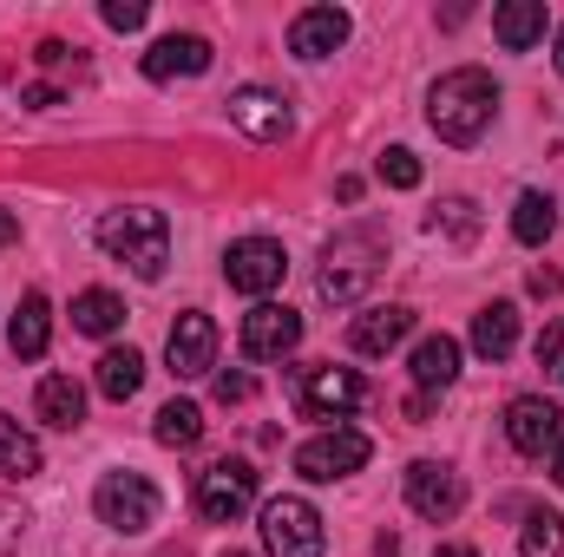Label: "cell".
I'll use <instances>...</instances> for the list:
<instances>
[{
    "label": "cell",
    "instance_id": "cell-1",
    "mask_svg": "<svg viewBox=\"0 0 564 557\" xmlns=\"http://www.w3.org/2000/svg\"><path fill=\"white\" fill-rule=\"evenodd\" d=\"M492 112H499V86H492L486 66H453L426 92V125L446 144H479L486 125H492Z\"/></svg>",
    "mask_w": 564,
    "mask_h": 557
},
{
    "label": "cell",
    "instance_id": "cell-2",
    "mask_svg": "<svg viewBox=\"0 0 564 557\" xmlns=\"http://www.w3.org/2000/svg\"><path fill=\"white\" fill-rule=\"evenodd\" d=\"M99 250L119 256L139 282H158L171 263V223L164 210H106L99 217Z\"/></svg>",
    "mask_w": 564,
    "mask_h": 557
},
{
    "label": "cell",
    "instance_id": "cell-3",
    "mask_svg": "<svg viewBox=\"0 0 564 557\" xmlns=\"http://www.w3.org/2000/svg\"><path fill=\"white\" fill-rule=\"evenodd\" d=\"M381 256H388V237H381V230H341V237L322 250V270H315L322 302H335V308L361 302V295L375 288V276H381Z\"/></svg>",
    "mask_w": 564,
    "mask_h": 557
},
{
    "label": "cell",
    "instance_id": "cell-4",
    "mask_svg": "<svg viewBox=\"0 0 564 557\" xmlns=\"http://www.w3.org/2000/svg\"><path fill=\"white\" fill-rule=\"evenodd\" d=\"M289 387H295V407H302L308 419H341V414H355V407L368 401V381H361L355 368H335V361L295 368Z\"/></svg>",
    "mask_w": 564,
    "mask_h": 557
},
{
    "label": "cell",
    "instance_id": "cell-5",
    "mask_svg": "<svg viewBox=\"0 0 564 557\" xmlns=\"http://www.w3.org/2000/svg\"><path fill=\"white\" fill-rule=\"evenodd\" d=\"M158 485L144 479V472H106L99 479V492H93V512H99V525H112L119 538H139L158 525Z\"/></svg>",
    "mask_w": 564,
    "mask_h": 557
},
{
    "label": "cell",
    "instance_id": "cell-6",
    "mask_svg": "<svg viewBox=\"0 0 564 557\" xmlns=\"http://www.w3.org/2000/svg\"><path fill=\"white\" fill-rule=\"evenodd\" d=\"M368 433H355V426H328V433H315V439H302L295 446V472L308 479V485H335V479H348V472H361L368 466Z\"/></svg>",
    "mask_w": 564,
    "mask_h": 557
},
{
    "label": "cell",
    "instance_id": "cell-7",
    "mask_svg": "<svg viewBox=\"0 0 564 557\" xmlns=\"http://www.w3.org/2000/svg\"><path fill=\"white\" fill-rule=\"evenodd\" d=\"M263 545H270V557H322V545H328L322 512L308 499H295V492L270 499L263 505Z\"/></svg>",
    "mask_w": 564,
    "mask_h": 557
},
{
    "label": "cell",
    "instance_id": "cell-8",
    "mask_svg": "<svg viewBox=\"0 0 564 557\" xmlns=\"http://www.w3.org/2000/svg\"><path fill=\"white\" fill-rule=\"evenodd\" d=\"M250 505H257V466L250 459H217L197 472V512L210 525H237Z\"/></svg>",
    "mask_w": 564,
    "mask_h": 557
},
{
    "label": "cell",
    "instance_id": "cell-9",
    "mask_svg": "<svg viewBox=\"0 0 564 557\" xmlns=\"http://www.w3.org/2000/svg\"><path fill=\"white\" fill-rule=\"evenodd\" d=\"M224 276H230V288L237 295H270V288H282V276H289V256H282V243H270V237H243V243H230V256H224Z\"/></svg>",
    "mask_w": 564,
    "mask_h": 557
},
{
    "label": "cell",
    "instance_id": "cell-10",
    "mask_svg": "<svg viewBox=\"0 0 564 557\" xmlns=\"http://www.w3.org/2000/svg\"><path fill=\"white\" fill-rule=\"evenodd\" d=\"M230 125L243 132V139H263V144H276L295 132V112H289V99L282 92H270V86H237L230 99Z\"/></svg>",
    "mask_w": 564,
    "mask_h": 557
},
{
    "label": "cell",
    "instance_id": "cell-11",
    "mask_svg": "<svg viewBox=\"0 0 564 557\" xmlns=\"http://www.w3.org/2000/svg\"><path fill=\"white\" fill-rule=\"evenodd\" d=\"M237 341H243L250 361H282V354H295V341H302V315L282 308V302H257V308L243 315Z\"/></svg>",
    "mask_w": 564,
    "mask_h": 557
},
{
    "label": "cell",
    "instance_id": "cell-12",
    "mask_svg": "<svg viewBox=\"0 0 564 557\" xmlns=\"http://www.w3.org/2000/svg\"><path fill=\"white\" fill-rule=\"evenodd\" d=\"M164 361H171V374H177V381L210 374V368H217V321H210V315H197V308H184V315L171 321Z\"/></svg>",
    "mask_w": 564,
    "mask_h": 557
},
{
    "label": "cell",
    "instance_id": "cell-13",
    "mask_svg": "<svg viewBox=\"0 0 564 557\" xmlns=\"http://www.w3.org/2000/svg\"><path fill=\"white\" fill-rule=\"evenodd\" d=\"M408 505L440 525V518H453V512L466 505V479H459L446 459H414V466H408Z\"/></svg>",
    "mask_w": 564,
    "mask_h": 557
},
{
    "label": "cell",
    "instance_id": "cell-14",
    "mask_svg": "<svg viewBox=\"0 0 564 557\" xmlns=\"http://www.w3.org/2000/svg\"><path fill=\"white\" fill-rule=\"evenodd\" d=\"M341 46H348V13L341 7H302L289 20V53L295 59H328Z\"/></svg>",
    "mask_w": 564,
    "mask_h": 557
},
{
    "label": "cell",
    "instance_id": "cell-15",
    "mask_svg": "<svg viewBox=\"0 0 564 557\" xmlns=\"http://www.w3.org/2000/svg\"><path fill=\"white\" fill-rule=\"evenodd\" d=\"M197 73H210V40H197V33H164L151 53H144V79H197Z\"/></svg>",
    "mask_w": 564,
    "mask_h": 557
},
{
    "label": "cell",
    "instance_id": "cell-16",
    "mask_svg": "<svg viewBox=\"0 0 564 557\" xmlns=\"http://www.w3.org/2000/svg\"><path fill=\"white\" fill-rule=\"evenodd\" d=\"M558 426L564 414L552 401H539V394H519L512 407H506V439L519 446V452H545V446H558Z\"/></svg>",
    "mask_w": 564,
    "mask_h": 557
},
{
    "label": "cell",
    "instance_id": "cell-17",
    "mask_svg": "<svg viewBox=\"0 0 564 557\" xmlns=\"http://www.w3.org/2000/svg\"><path fill=\"white\" fill-rule=\"evenodd\" d=\"M408 335H414V308L388 302V308H361V315H355L348 348H355V354H388V348H401Z\"/></svg>",
    "mask_w": 564,
    "mask_h": 557
},
{
    "label": "cell",
    "instance_id": "cell-18",
    "mask_svg": "<svg viewBox=\"0 0 564 557\" xmlns=\"http://www.w3.org/2000/svg\"><path fill=\"white\" fill-rule=\"evenodd\" d=\"M46 341H53V308H46V295H20V308H13V321H7L13 361H40Z\"/></svg>",
    "mask_w": 564,
    "mask_h": 557
},
{
    "label": "cell",
    "instance_id": "cell-19",
    "mask_svg": "<svg viewBox=\"0 0 564 557\" xmlns=\"http://www.w3.org/2000/svg\"><path fill=\"white\" fill-rule=\"evenodd\" d=\"M492 33H499L506 53H532L545 40V0H506V7H492Z\"/></svg>",
    "mask_w": 564,
    "mask_h": 557
},
{
    "label": "cell",
    "instance_id": "cell-20",
    "mask_svg": "<svg viewBox=\"0 0 564 557\" xmlns=\"http://www.w3.org/2000/svg\"><path fill=\"white\" fill-rule=\"evenodd\" d=\"M33 414L46 419V426H59V433H73V426L86 419V387H79L73 374H46L40 394H33Z\"/></svg>",
    "mask_w": 564,
    "mask_h": 557
},
{
    "label": "cell",
    "instance_id": "cell-21",
    "mask_svg": "<svg viewBox=\"0 0 564 557\" xmlns=\"http://www.w3.org/2000/svg\"><path fill=\"white\" fill-rule=\"evenodd\" d=\"M473 348H479L486 361H506V354L519 348V308H512V302H486V308L473 315Z\"/></svg>",
    "mask_w": 564,
    "mask_h": 557
},
{
    "label": "cell",
    "instance_id": "cell-22",
    "mask_svg": "<svg viewBox=\"0 0 564 557\" xmlns=\"http://www.w3.org/2000/svg\"><path fill=\"white\" fill-rule=\"evenodd\" d=\"M453 381H459V341L453 335H426L421 348H414V387L421 394H440Z\"/></svg>",
    "mask_w": 564,
    "mask_h": 557
},
{
    "label": "cell",
    "instance_id": "cell-23",
    "mask_svg": "<svg viewBox=\"0 0 564 557\" xmlns=\"http://www.w3.org/2000/svg\"><path fill=\"white\" fill-rule=\"evenodd\" d=\"M144 387V354L139 348H106L99 354V394L106 401H132Z\"/></svg>",
    "mask_w": 564,
    "mask_h": 557
},
{
    "label": "cell",
    "instance_id": "cell-24",
    "mask_svg": "<svg viewBox=\"0 0 564 557\" xmlns=\"http://www.w3.org/2000/svg\"><path fill=\"white\" fill-rule=\"evenodd\" d=\"M73 328H79V335H119V328H126V302H119L112 288H86V295L73 302Z\"/></svg>",
    "mask_w": 564,
    "mask_h": 557
},
{
    "label": "cell",
    "instance_id": "cell-25",
    "mask_svg": "<svg viewBox=\"0 0 564 557\" xmlns=\"http://www.w3.org/2000/svg\"><path fill=\"white\" fill-rule=\"evenodd\" d=\"M33 472H40V439L0 414V479H33Z\"/></svg>",
    "mask_w": 564,
    "mask_h": 557
},
{
    "label": "cell",
    "instance_id": "cell-26",
    "mask_svg": "<svg viewBox=\"0 0 564 557\" xmlns=\"http://www.w3.org/2000/svg\"><path fill=\"white\" fill-rule=\"evenodd\" d=\"M552 230H558V204H552L545 190H525V197L512 204V237H519V243H552Z\"/></svg>",
    "mask_w": 564,
    "mask_h": 557
},
{
    "label": "cell",
    "instance_id": "cell-27",
    "mask_svg": "<svg viewBox=\"0 0 564 557\" xmlns=\"http://www.w3.org/2000/svg\"><path fill=\"white\" fill-rule=\"evenodd\" d=\"M151 433H158V446H197L204 439V407H191V401H171V407H158L151 419Z\"/></svg>",
    "mask_w": 564,
    "mask_h": 557
},
{
    "label": "cell",
    "instance_id": "cell-28",
    "mask_svg": "<svg viewBox=\"0 0 564 557\" xmlns=\"http://www.w3.org/2000/svg\"><path fill=\"white\" fill-rule=\"evenodd\" d=\"M564 551V518L558 512H525V532H519V557H558Z\"/></svg>",
    "mask_w": 564,
    "mask_h": 557
},
{
    "label": "cell",
    "instance_id": "cell-29",
    "mask_svg": "<svg viewBox=\"0 0 564 557\" xmlns=\"http://www.w3.org/2000/svg\"><path fill=\"white\" fill-rule=\"evenodd\" d=\"M426 230H433V237H446V243H473V230H479L473 197H446V204L426 217Z\"/></svg>",
    "mask_w": 564,
    "mask_h": 557
},
{
    "label": "cell",
    "instance_id": "cell-30",
    "mask_svg": "<svg viewBox=\"0 0 564 557\" xmlns=\"http://www.w3.org/2000/svg\"><path fill=\"white\" fill-rule=\"evenodd\" d=\"M375 171H381V184H388V190H414V184H421V157H414L408 144L381 151V164H375Z\"/></svg>",
    "mask_w": 564,
    "mask_h": 557
},
{
    "label": "cell",
    "instance_id": "cell-31",
    "mask_svg": "<svg viewBox=\"0 0 564 557\" xmlns=\"http://www.w3.org/2000/svg\"><path fill=\"white\" fill-rule=\"evenodd\" d=\"M106 26L139 33V26H144V0H106Z\"/></svg>",
    "mask_w": 564,
    "mask_h": 557
},
{
    "label": "cell",
    "instance_id": "cell-32",
    "mask_svg": "<svg viewBox=\"0 0 564 557\" xmlns=\"http://www.w3.org/2000/svg\"><path fill=\"white\" fill-rule=\"evenodd\" d=\"M250 394H257L250 374H217V401H224V407H237V401H250Z\"/></svg>",
    "mask_w": 564,
    "mask_h": 557
},
{
    "label": "cell",
    "instance_id": "cell-33",
    "mask_svg": "<svg viewBox=\"0 0 564 557\" xmlns=\"http://www.w3.org/2000/svg\"><path fill=\"white\" fill-rule=\"evenodd\" d=\"M564 361V321H545V335H539V368H558Z\"/></svg>",
    "mask_w": 564,
    "mask_h": 557
},
{
    "label": "cell",
    "instance_id": "cell-34",
    "mask_svg": "<svg viewBox=\"0 0 564 557\" xmlns=\"http://www.w3.org/2000/svg\"><path fill=\"white\" fill-rule=\"evenodd\" d=\"M20 106H33V112H46V106H59V86H26V92H20Z\"/></svg>",
    "mask_w": 564,
    "mask_h": 557
},
{
    "label": "cell",
    "instance_id": "cell-35",
    "mask_svg": "<svg viewBox=\"0 0 564 557\" xmlns=\"http://www.w3.org/2000/svg\"><path fill=\"white\" fill-rule=\"evenodd\" d=\"M33 59H40V66H66L73 53H66V40H40V53H33Z\"/></svg>",
    "mask_w": 564,
    "mask_h": 557
},
{
    "label": "cell",
    "instance_id": "cell-36",
    "mask_svg": "<svg viewBox=\"0 0 564 557\" xmlns=\"http://www.w3.org/2000/svg\"><path fill=\"white\" fill-rule=\"evenodd\" d=\"M532 288H539V295H558L564 276H558V270H532Z\"/></svg>",
    "mask_w": 564,
    "mask_h": 557
},
{
    "label": "cell",
    "instance_id": "cell-37",
    "mask_svg": "<svg viewBox=\"0 0 564 557\" xmlns=\"http://www.w3.org/2000/svg\"><path fill=\"white\" fill-rule=\"evenodd\" d=\"M7 243H20V217H13V210H0V250H7Z\"/></svg>",
    "mask_w": 564,
    "mask_h": 557
},
{
    "label": "cell",
    "instance_id": "cell-38",
    "mask_svg": "<svg viewBox=\"0 0 564 557\" xmlns=\"http://www.w3.org/2000/svg\"><path fill=\"white\" fill-rule=\"evenodd\" d=\"M552 479L564 485V439H558V452H552Z\"/></svg>",
    "mask_w": 564,
    "mask_h": 557
},
{
    "label": "cell",
    "instance_id": "cell-39",
    "mask_svg": "<svg viewBox=\"0 0 564 557\" xmlns=\"http://www.w3.org/2000/svg\"><path fill=\"white\" fill-rule=\"evenodd\" d=\"M433 557H479V551H466V545H440Z\"/></svg>",
    "mask_w": 564,
    "mask_h": 557
},
{
    "label": "cell",
    "instance_id": "cell-40",
    "mask_svg": "<svg viewBox=\"0 0 564 557\" xmlns=\"http://www.w3.org/2000/svg\"><path fill=\"white\" fill-rule=\"evenodd\" d=\"M552 59H558V73H564V26H558V53H552Z\"/></svg>",
    "mask_w": 564,
    "mask_h": 557
},
{
    "label": "cell",
    "instance_id": "cell-41",
    "mask_svg": "<svg viewBox=\"0 0 564 557\" xmlns=\"http://www.w3.org/2000/svg\"><path fill=\"white\" fill-rule=\"evenodd\" d=\"M224 557H250V551H224Z\"/></svg>",
    "mask_w": 564,
    "mask_h": 557
}]
</instances>
